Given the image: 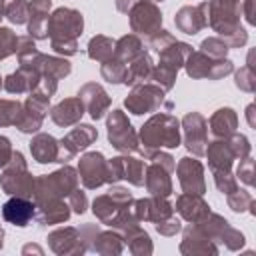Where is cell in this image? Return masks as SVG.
Returning <instances> with one entry per match:
<instances>
[{"label":"cell","mask_w":256,"mask_h":256,"mask_svg":"<svg viewBox=\"0 0 256 256\" xmlns=\"http://www.w3.org/2000/svg\"><path fill=\"white\" fill-rule=\"evenodd\" d=\"M202 12H204V4H200V6H196V8L186 6V8H182V10L176 14L174 22H176V26H178L182 32H186V34H196L204 24H208Z\"/></svg>","instance_id":"cell-18"},{"label":"cell","mask_w":256,"mask_h":256,"mask_svg":"<svg viewBox=\"0 0 256 256\" xmlns=\"http://www.w3.org/2000/svg\"><path fill=\"white\" fill-rule=\"evenodd\" d=\"M18 50V38L8 28H0V58H6L8 54Z\"/></svg>","instance_id":"cell-27"},{"label":"cell","mask_w":256,"mask_h":256,"mask_svg":"<svg viewBox=\"0 0 256 256\" xmlns=\"http://www.w3.org/2000/svg\"><path fill=\"white\" fill-rule=\"evenodd\" d=\"M20 114H22V106L18 102L0 100V126L16 124L18 118H20Z\"/></svg>","instance_id":"cell-25"},{"label":"cell","mask_w":256,"mask_h":256,"mask_svg":"<svg viewBox=\"0 0 256 256\" xmlns=\"http://www.w3.org/2000/svg\"><path fill=\"white\" fill-rule=\"evenodd\" d=\"M178 210L188 218V220H198L200 216H204L208 212V206L202 202L200 196H194V194H184L180 196L178 200Z\"/></svg>","instance_id":"cell-22"},{"label":"cell","mask_w":256,"mask_h":256,"mask_svg":"<svg viewBox=\"0 0 256 256\" xmlns=\"http://www.w3.org/2000/svg\"><path fill=\"white\" fill-rule=\"evenodd\" d=\"M186 70L194 78H220V76L232 72V62L230 60L212 62V60H206L204 52H196V54H190Z\"/></svg>","instance_id":"cell-8"},{"label":"cell","mask_w":256,"mask_h":256,"mask_svg":"<svg viewBox=\"0 0 256 256\" xmlns=\"http://www.w3.org/2000/svg\"><path fill=\"white\" fill-rule=\"evenodd\" d=\"M74 186H76V172L70 166H64L54 174L34 180V188H36L34 196L38 202H42V200L54 198L56 194H70L68 190H72Z\"/></svg>","instance_id":"cell-3"},{"label":"cell","mask_w":256,"mask_h":256,"mask_svg":"<svg viewBox=\"0 0 256 256\" xmlns=\"http://www.w3.org/2000/svg\"><path fill=\"white\" fill-rule=\"evenodd\" d=\"M232 158H234V154H232L230 146L224 142H214L208 148V160H210V166L214 172H228Z\"/></svg>","instance_id":"cell-20"},{"label":"cell","mask_w":256,"mask_h":256,"mask_svg":"<svg viewBox=\"0 0 256 256\" xmlns=\"http://www.w3.org/2000/svg\"><path fill=\"white\" fill-rule=\"evenodd\" d=\"M184 132H186V146L190 152H194L196 156H202L206 152L204 144H206V120L192 112L184 118Z\"/></svg>","instance_id":"cell-12"},{"label":"cell","mask_w":256,"mask_h":256,"mask_svg":"<svg viewBox=\"0 0 256 256\" xmlns=\"http://www.w3.org/2000/svg\"><path fill=\"white\" fill-rule=\"evenodd\" d=\"M122 178H128L132 184H144V164L138 158H122Z\"/></svg>","instance_id":"cell-24"},{"label":"cell","mask_w":256,"mask_h":256,"mask_svg":"<svg viewBox=\"0 0 256 256\" xmlns=\"http://www.w3.org/2000/svg\"><path fill=\"white\" fill-rule=\"evenodd\" d=\"M70 206H72L78 214H82V212L86 210V196H84V192L72 190V192H70Z\"/></svg>","instance_id":"cell-30"},{"label":"cell","mask_w":256,"mask_h":256,"mask_svg":"<svg viewBox=\"0 0 256 256\" xmlns=\"http://www.w3.org/2000/svg\"><path fill=\"white\" fill-rule=\"evenodd\" d=\"M80 176L86 188H98L108 182V164L100 152H88L80 158Z\"/></svg>","instance_id":"cell-9"},{"label":"cell","mask_w":256,"mask_h":256,"mask_svg":"<svg viewBox=\"0 0 256 256\" xmlns=\"http://www.w3.org/2000/svg\"><path fill=\"white\" fill-rule=\"evenodd\" d=\"M4 8H6V2L0 0V18H2V14H4Z\"/></svg>","instance_id":"cell-34"},{"label":"cell","mask_w":256,"mask_h":256,"mask_svg":"<svg viewBox=\"0 0 256 256\" xmlns=\"http://www.w3.org/2000/svg\"><path fill=\"white\" fill-rule=\"evenodd\" d=\"M180 184L190 194H202L204 192V178H202V166L198 160L182 158L178 164Z\"/></svg>","instance_id":"cell-13"},{"label":"cell","mask_w":256,"mask_h":256,"mask_svg":"<svg viewBox=\"0 0 256 256\" xmlns=\"http://www.w3.org/2000/svg\"><path fill=\"white\" fill-rule=\"evenodd\" d=\"M160 102H162V90L146 84V86H136L124 104L132 114H144L156 110Z\"/></svg>","instance_id":"cell-11"},{"label":"cell","mask_w":256,"mask_h":256,"mask_svg":"<svg viewBox=\"0 0 256 256\" xmlns=\"http://www.w3.org/2000/svg\"><path fill=\"white\" fill-rule=\"evenodd\" d=\"M50 0H34L28 10H30V24H28V32L30 36H36V38H46V24H48V10H50Z\"/></svg>","instance_id":"cell-19"},{"label":"cell","mask_w":256,"mask_h":256,"mask_svg":"<svg viewBox=\"0 0 256 256\" xmlns=\"http://www.w3.org/2000/svg\"><path fill=\"white\" fill-rule=\"evenodd\" d=\"M34 204L24 198V196H14L10 198L4 206H2V216L4 220H8L10 224H16V226H26L32 218H34Z\"/></svg>","instance_id":"cell-14"},{"label":"cell","mask_w":256,"mask_h":256,"mask_svg":"<svg viewBox=\"0 0 256 256\" xmlns=\"http://www.w3.org/2000/svg\"><path fill=\"white\" fill-rule=\"evenodd\" d=\"M96 130L90 124H80L76 126L66 138L60 140V152H58V162L68 160L70 156H74L78 150L86 148L88 144H92L96 140Z\"/></svg>","instance_id":"cell-10"},{"label":"cell","mask_w":256,"mask_h":256,"mask_svg":"<svg viewBox=\"0 0 256 256\" xmlns=\"http://www.w3.org/2000/svg\"><path fill=\"white\" fill-rule=\"evenodd\" d=\"M78 96H80V100L86 104V108H88V112H90V116H92L94 120L102 118L104 110L110 106L108 94H106V92L102 90V86H98V84H86V86L78 92Z\"/></svg>","instance_id":"cell-15"},{"label":"cell","mask_w":256,"mask_h":256,"mask_svg":"<svg viewBox=\"0 0 256 256\" xmlns=\"http://www.w3.org/2000/svg\"><path fill=\"white\" fill-rule=\"evenodd\" d=\"M114 54V42L106 36H96L90 40L88 44V56L94 58V60H100V62H106L110 60Z\"/></svg>","instance_id":"cell-23"},{"label":"cell","mask_w":256,"mask_h":256,"mask_svg":"<svg viewBox=\"0 0 256 256\" xmlns=\"http://www.w3.org/2000/svg\"><path fill=\"white\" fill-rule=\"evenodd\" d=\"M2 186L8 194H16V196H24V198L32 194L34 180L28 174L26 164H24V156L20 152L12 154V164L2 176Z\"/></svg>","instance_id":"cell-4"},{"label":"cell","mask_w":256,"mask_h":256,"mask_svg":"<svg viewBox=\"0 0 256 256\" xmlns=\"http://www.w3.org/2000/svg\"><path fill=\"white\" fill-rule=\"evenodd\" d=\"M142 142L148 150H144L142 154L150 156V150L160 148V146H168L174 148L180 144V134H178V120L168 116V114H160L154 116L146 122V126H142Z\"/></svg>","instance_id":"cell-1"},{"label":"cell","mask_w":256,"mask_h":256,"mask_svg":"<svg viewBox=\"0 0 256 256\" xmlns=\"http://www.w3.org/2000/svg\"><path fill=\"white\" fill-rule=\"evenodd\" d=\"M82 14L70 8H58L46 24V32L52 36V42H76V36L82 32Z\"/></svg>","instance_id":"cell-2"},{"label":"cell","mask_w":256,"mask_h":256,"mask_svg":"<svg viewBox=\"0 0 256 256\" xmlns=\"http://www.w3.org/2000/svg\"><path fill=\"white\" fill-rule=\"evenodd\" d=\"M6 16L14 24H24L26 22V16H28V4L24 0H12L6 6Z\"/></svg>","instance_id":"cell-26"},{"label":"cell","mask_w":256,"mask_h":256,"mask_svg":"<svg viewBox=\"0 0 256 256\" xmlns=\"http://www.w3.org/2000/svg\"><path fill=\"white\" fill-rule=\"evenodd\" d=\"M82 112H84L82 100L80 98H68V100H62L58 106H54L50 116L58 126H70L76 120H80Z\"/></svg>","instance_id":"cell-16"},{"label":"cell","mask_w":256,"mask_h":256,"mask_svg":"<svg viewBox=\"0 0 256 256\" xmlns=\"http://www.w3.org/2000/svg\"><path fill=\"white\" fill-rule=\"evenodd\" d=\"M226 50H228V44L218 40V38H208V40L202 42V52L210 54L212 58H222L226 54Z\"/></svg>","instance_id":"cell-28"},{"label":"cell","mask_w":256,"mask_h":256,"mask_svg":"<svg viewBox=\"0 0 256 256\" xmlns=\"http://www.w3.org/2000/svg\"><path fill=\"white\" fill-rule=\"evenodd\" d=\"M12 156V148H10V140L6 136H0V166L8 164Z\"/></svg>","instance_id":"cell-32"},{"label":"cell","mask_w":256,"mask_h":256,"mask_svg":"<svg viewBox=\"0 0 256 256\" xmlns=\"http://www.w3.org/2000/svg\"><path fill=\"white\" fill-rule=\"evenodd\" d=\"M108 138L120 152H134L138 148L136 132L132 130L130 122L124 118L120 110H114L108 118Z\"/></svg>","instance_id":"cell-6"},{"label":"cell","mask_w":256,"mask_h":256,"mask_svg":"<svg viewBox=\"0 0 256 256\" xmlns=\"http://www.w3.org/2000/svg\"><path fill=\"white\" fill-rule=\"evenodd\" d=\"M152 156V166L148 170V178H146V186L152 194L156 196H168L172 186H170V172L174 170V160L168 154H150Z\"/></svg>","instance_id":"cell-5"},{"label":"cell","mask_w":256,"mask_h":256,"mask_svg":"<svg viewBox=\"0 0 256 256\" xmlns=\"http://www.w3.org/2000/svg\"><path fill=\"white\" fill-rule=\"evenodd\" d=\"M162 14L152 2H138L130 10V24L134 32L140 34H156L160 30Z\"/></svg>","instance_id":"cell-7"},{"label":"cell","mask_w":256,"mask_h":256,"mask_svg":"<svg viewBox=\"0 0 256 256\" xmlns=\"http://www.w3.org/2000/svg\"><path fill=\"white\" fill-rule=\"evenodd\" d=\"M0 86H2V78H0Z\"/></svg>","instance_id":"cell-35"},{"label":"cell","mask_w":256,"mask_h":256,"mask_svg":"<svg viewBox=\"0 0 256 256\" xmlns=\"http://www.w3.org/2000/svg\"><path fill=\"white\" fill-rule=\"evenodd\" d=\"M246 72H248V68H244V70H240L238 74H236V86H240L242 90H254V80H250L248 76H246Z\"/></svg>","instance_id":"cell-33"},{"label":"cell","mask_w":256,"mask_h":256,"mask_svg":"<svg viewBox=\"0 0 256 256\" xmlns=\"http://www.w3.org/2000/svg\"><path fill=\"white\" fill-rule=\"evenodd\" d=\"M30 150L32 156L40 162H58V152H60V142H56L50 134H38L32 142H30Z\"/></svg>","instance_id":"cell-17"},{"label":"cell","mask_w":256,"mask_h":256,"mask_svg":"<svg viewBox=\"0 0 256 256\" xmlns=\"http://www.w3.org/2000/svg\"><path fill=\"white\" fill-rule=\"evenodd\" d=\"M238 176H240L246 184H252V158L246 156V160L238 166Z\"/></svg>","instance_id":"cell-31"},{"label":"cell","mask_w":256,"mask_h":256,"mask_svg":"<svg viewBox=\"0 0 256 256\" xmlns=\"http://www.w3.org/2000/svg\"><path fill=\"white\" fill-rule=\"evenodd\" d=\"M228 146H230L234 158H244V156H248V152H250V144H248L246 136H242V134H236V136L228 142Z\"/></svg>","instance_id":"cell-29"},{"label":"cell","mask_w":256,"mask_h":256,"mask_svg":"<svg viewBox=\"0 0 256 256\" xmlns=\"http://www.w3.org/2000/svg\"><path fill=\"white\" fill-rule=\"evenodd\" d=\"M210 126L214 136H228L236 130V114L232 108H220L212 118H210Z\"/></svg>","instance_id":"cell-21"}]
</instances>
